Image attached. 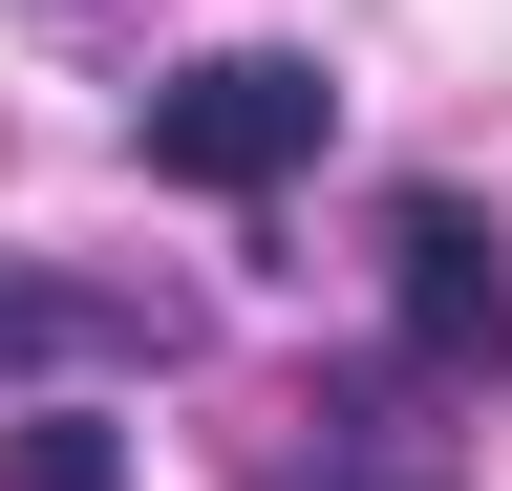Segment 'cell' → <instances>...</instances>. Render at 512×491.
Here are the masks:
<instances>
[{
  "label": "cell",
  "mask_w": 512,
  "mask_h": 491,
  "mask_svg": "<svg viewBox=\"0 0 512 491\" xmlns=\"http://www.w3.org/2000/svg\"><path fill=\"white\" fill-rule=\"evenodd\" d=\"M22 491H107V427L86 406H22Z\"/></svg>",
  "instance_id": "cell-4"
},
{
  "label": "cell",
  "mask_w": 512,
  "mask_h": 491,
  "mask_svg": "<svg viewBox=\"0 0 512 491\" xmlns=\"http://www.w3.org/2000/svg\"><path fill=\"white\" fill-rule=\"evenodd\" d=\"M384 321H406V385H491L512 363V257L470 193H406L384 214Z\"/></svg>",
  "instance_id": "cell-2"
},
{
  "label": "cell",
  "mask_w": 512,
  "mask_h": 491,
  "mask_svg": "<svg viewBox=\"0 0 512 491\" xmlns=\"http://www.w3.org/2000/svg\"><path fill=\"white\" fill-rule=\"evenodd\" d=\"M320 129H342V86L299 43H214V65L150 86V171L171 193H278V171H320Z\"/></svg>",
  "instance_id": "cell-1"
},
{
  "label": "cell",
  "mask_w": 512,
  "mask_h": 491,
  "mask_svg": "<svg viewBox=\"0 0 512 491\" xmlns=\"http://www.w3.org/2000/svg\"><path fill=\"white\" fill-rule=\"evenodd\" d=\"M427 385H406V363H342V385H320L299 427H320V449H278V470H256V491H448V427H406Z\"/></svg>",
  "instance_id": "cell-3"
}]
</instances>
